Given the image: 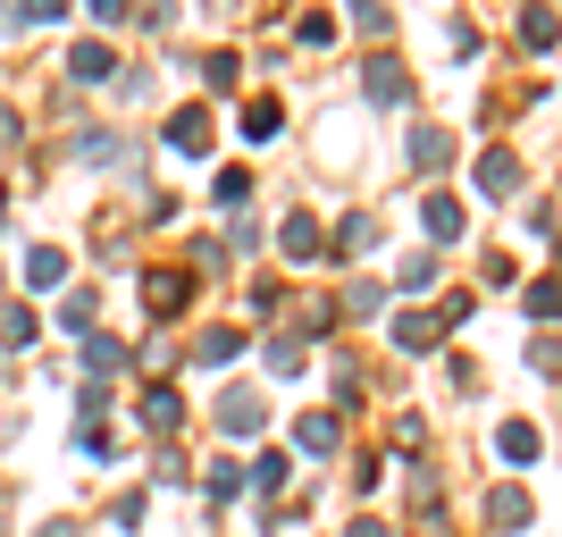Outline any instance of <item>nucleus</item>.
Here are the masks:
<instances>
[{
    "mask_svg": "<svg viewBox=\"0 0 562 537\" xmlns=\"http://www.w3.org/2000/svg\"><path fill=\"white\" fill-rule=\"evenodd\" d=\"M168 135H177V152H202V143H211V118H202V110H186L177 126H168Z\"/></svg>",
    "mask_w": 562,
    "mask_h": 537,
    "instance_id": "1",
    "label": "nucleus"
},
{
    "mask_svg": "<svg viewBox=\"0 0 562 537\" xmlns=\"http://www.w3.org/2000/svg\"><path fill=\"white\" fill-rule=\"evenodd\" d=\"M76 76H85V85H93V76H110V51L85 43V51H76Z\"/></svg>",
    "mask_w": 562,
    "mask_h": 537,
    "instance_id": "2",
    "label": "nucleus"
}]
</instances>
